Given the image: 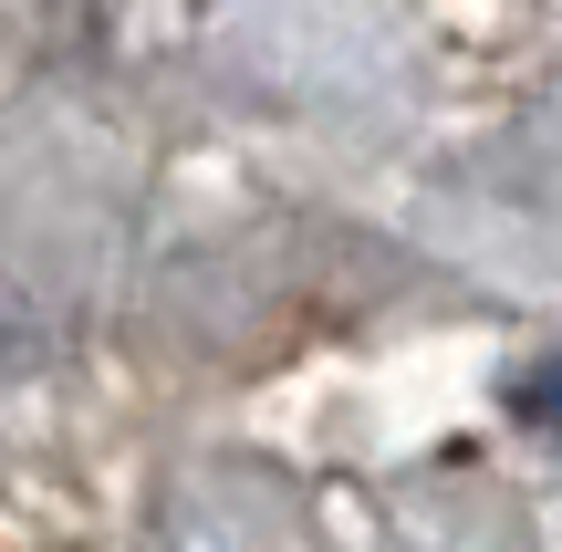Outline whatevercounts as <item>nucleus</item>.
<instances>
[{
	"mask_svg": "<svg viewBox=\"0 0 562 552\" xmlns=\"http://www.w3.org/2000/svg\"><path fill=\"white\" fill-rule=\"evenodd\" d=\"M521 417H531V428H552V438H562V345H552L542 365L521 375Z\"/></svg>",
	"mask_w": 562,
	"mask_h": 552,
	"instance_id": "f257e3e1",
	"label": "nucleus"
}]
</instances>
